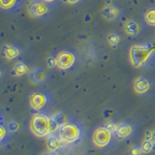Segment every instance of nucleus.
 <instances>
[{"instance_id":"obj_19","label":"nucleus","mask_w":155,"mask_h":155,"mask_svg":"<svg viewBox=\"0 0 155 155\" xmlns=\"http://www.w3.org/2000/svg\"><path fill=\"white\" fill-rule=\"evenodd\" d=\"M120 40V37L117 34H112L108 37V41L112 46H115L116 44H118Z\"/></svg>"},{"instance_id":"obj_16","label":"nucleus","mask_w":155,"mask_h":155,"mask_svg":"<svg viewBox=\"0 0 155 155\" xmlns=\"http://www.w3.org/2000/svg\"><path fill=\"white\" fill-rule=\"evenodd\" d=\"M143 19L148 26L155 27V6H151L145 11Z\"/></svg>"},{"instance_id":"obj_14","label":"nucleus","mask_w":155,"mask_h":155,"mask_svg":"<svg viewBox=\"0 0 155 155\" xmlns=\"http://www.w3.org/2000/svg\"><path fill=\"white\" fill-rule=\"evenodd\" d=\"M125 31L128 35L135 37L139 35L141 32V27L136 20H130L125 26Z\"/></svg>"},{"instance_id":"obj_4","label":"nucleus","mask_w":155,"mask_h":155,"mask_svg":"<svg viewBox=\"0 0 155 155\" xmlns=\"http://www.w3.org/2000/svg\"><path fill=\"white\" fill-rule=\"evenodd\" d=\"M32 16L38 19H47L53 13V5L45 0H34L29 5Z\"/></svg>"},{"instance_id":"obj_26","label":"nucleus","mask_w":155,"mask_h":155,"mask_svg":"<svg viewBox=\"0 0 155 155\" xmlns=\"http://www.w3.org/2000/svg\"><path fill=\"white\" fill-rule=\"evenodd\" d=\"M150 139H151L152 140H153V143H154V144H155V130L153 131V132H152L151 138H150Z\"/></svg>"},{"instance_id":"obj_10","label":"nucleus","mask_w":155,"mask_h":155,"mask_svg":"<svg viewBox=\"0 0 155 155\" xmlns=\"http://www.w3.org/2000/svg\"><path fill=\"white\" fill-rule=\"evenodd\" d=\"M134 88L135 92L138 94H144L150 90V82L146 78H138L134 82Z\"/></svg>"},{"instance_id":"obj_5","label":"nucleus","mask_w":155,"mask_h":155,"mask_svg":"<svg viewBox=\"0 0 155 155\" xmlns=\"http://www.w3.org/2000/svg\"><path fill=\"white\" fill-rule=\"evenodd\" d=\"M113 134L106 127H99L92 134V142L98 147L104 148L110 143Z\"/></svg>"},{"instance_id":"obj_3","label":"nucleus","mask_w":155,"mask_h":155,"mask_svg":"<svg viewBox=\"0 0 155 155\" xmlns=\"http://www.w3.org/2000/svg\"><path fill=\"white\" fill-rule=\"evenodd\" d=\"M81 129L75 123H65L58 128V136L65 143H72L81 137Z\"/></svg>"},{"instance_id":"obj_6","label":"nucleus","mask_w":155,"mask_h":155,"mask_svg":"<svg viewBox=\"0 0 155 155\" xmlns=\"http://www.w3.org/2000/svg\"><path fill=\"white\" fill-rule=\"evenodd\" d=\"M57 67L61 70H68L76 62V55L71 51H62L56 56Z\"/></svg>"},{"instance_id":"obj_15","label":"nucleus","mask_w":155,"mask_h":155,"mask_svg":"<svg viewBox=\"0 0 155 155\" xmlns=\"http://www.w3.org/2000/svg\"><path fill=\"white\" fill-rule=\"evenodd\" d=\"M30 78V79L32 80V81H34V82L37 83V84H41V83H44L47 81V79H48V74L43 69H36V70L32 71Z\"/></svg>"},{"instance_id":"obj_22","label":"nucleus","mask_w":155,"mask_h":155,"mask_svg":"<svg viewBox=\"0 0 155 155\" xmlns=\"http://www.w3.org/2000/svg\"><path fill=\"white\" fill-rule=\"evenodd\" d=\"M0 132H1V137H0V140H2L3 138L6 136V133H7V130H6V128L2 124L0 127Z\"/></svg>"},{"instance_id":"obj_2","label":"nucleus","mask_w":155,"mask_h":155,"mask_svg":"<svg viewBox=\"0 0 155 155\" xmlns=\"http://www.w3.org/2000/svg\"><path fill=\"white\" fill-rule=\"evenodd\" d=\"M30 130L40 138L48 137L52 131V120L44 113H37L30 121Z\"/></svg>"},{"instance_id":"obj_11","label":"nucleus","mask_w":155,"mask_h":155,"mask_svg":"<svg viewBox=\"0 0 155 155\" xmlns=\"http://www.w3.org/2000/svg\"><path fill=\"white\" fill-rule=\"evenodd\" d=\"M102 16L108 20H114L121 14V11L116 5H109L102 10Z\"/></svg>"},{"instance_id":"obj_23","label":"nucleus","mask_w":155,"mask_h":155,"mask_svg":"<svg viewBox=\"0 0 155 155\" xmlns=\"http://www.w3.org/2000/svg\"><path fill=\"white\" fill-rule=\"evenodd\" d=\"M106 127L109 129V130H111L113 134L116 132V128H117V125H116V124H108Z\"/></svg>"},{"instance_id":"obj_1","label":"nucleus","mask_w":155,"mask_h":155,"mask_svg":"<svg viewBox=\"0 0 155 155\" xmlns=\"http://www.w3.org/2000/svg\"><path fill=\"white\" fill-rule=\"evenodd\" d=\"M155 51V43L134 45L130 50V60L134 67H141L149 61Z\"/></svg>"},{"instance_id":"obj_25","label":"nucleus","mask_w":155,"mask_h":155,"mask_svg":"<svg viewBox=\"0 0 155 155\" xmlns=\"http://www.w3.org/2000/svg\"><path fill=\"white\" fill-rule=\"evenodd\" d=\"M67 1L68 3L71 4V5H74V4L78 3L81 0H67Z\"/></svg>"},{"instance_id":"obj_20","label":"nucleus","mask_w":155,"mask_h":155,"mask_svg":"<svg viewBox=\"0 0 155 155\" xmlns=\"http://www.w3.org/2000/svg\"><path fill=\"white\" fill-rule=\"evenodd\" d=\"M19 124H18L17 122H12L8 125V130L10 132H16L19 130Z\"/></svg>"},{"instance_id":"obj_24","label":"nucleus","mask_w":155,"mask_h":155,"mask_svg":"<svg viewBox=\"0 0 155 155\" xmlns=\"http://www.w3.org/2000/svg\"><path fill=\"white\" fill-rule=\"evenodd\" d=\"M141 151H142L141 148L134 147V149L132 150V153H133V154H138V153H141Z\"/></svg>"},{"instance_id":"obj_27","label":"nucleus","mask_w":155,"mask_h":155,"mask_svg":"<svg viewBox=\"0 0 155 155\" xmlns=\"http://www.w3.org/2000/svg\"><path fill=\"white\" fill-rule=\"evenodd\" d=\"M45 1H47V2H50V3H53V2H55L56 0H45Z\"/></svg>"},{"instance_id":"obj_12","label":"nucleus","mask_w":155,"mask_h":155,"mask_svg":"<svg viewBox=\"0 0 155 155\" xmlns=\"http://www.w3.org/2000/svg\"><path fill=\"white\" fill-rule=\"evenodd\" d=\"M2 54L6 59L12 60L19 56V50L14 45L5 44L2 48Z\"/></svg>"},{"instance_id":"obj_13","label":"nucleus","mask_w":155,"mask_h":155,"mask_svg":"<svg viewBox=\"0 0 155 155\" xmlns=\"http://www.w3.org/2000/svg\"><path fill=\"white\" fill-rule=\"evenodd\" d=\"M64 142L63 140L59 137V136H51L49 137L47 140V146L50 150H58L63 147Z\"/></svg>"},{"instance_id":"obj_17","label":"nucleus","mask_w":155,"mask_h":155,"mask_svg":"<svg viewBox=\"0 0 155 155\" xmlns=\"http://www.w3.org/2000/svg\"><path fill=\"white\" fill-rule=\"evenodd\" d=\"M14 71L18 75H23L28 71V67L24 62H19L14 66Z\"/></svg>"},{"instance_id":"obj_9","label":"nucleus","mask_w":155,"mask_h":155,"mask_svg":"<svg viewBox=\"0 0 155 155\" xmlns=\"http://www.w3.org/2000/svg\"><path fill=\"white\" fill-rule=\"evenodd\" d=\"M132 125L129 123H122V124L117 125V128L114 134L116 137L120 139H125L129 137L132 134L133 132Z\"/></svg>"},{"instance_id":"obj_21","label":"nucleus","mask_w":155,"mask_h":155,"mask_svg":"<svg viewBox=\"0 0 155 155\" xmlns=\"http://www.w3.org/2000/svg\"><path fill=\"white\" fill-rule=\"evenodd\" d=\"M48 66L49 68H55L57 66V58L56 57H51L48 59Z\"/></svg>"},{"instance_id":"obj_8","label":"nucleus","mask_w":155,"mask_h":155,"mask_svg":"<svg viewBox=\"0 0 155 155\" xmlns=\"http://www.w3.org/2000/svg\"><path fill=\"white\" fill-rule=\"evenodd\" d=\"M23 0H0V6L7 12H15L19 10Z\"/></svg>"},{"instance_id":"obj_18","label":"nucleus","mask_w":155,"mask_h":155,"mask_svg":"<svg viewBox=\"0 0 155 155\" xmlns=\"http://www.w3.org/2000/svg\"><path fill=\"white\" fill-rule=\"evenodd\" d=\"M154 145V143H153V140H152L151 139L146 140V141L142 144V147H141L142 152H143V153H149V152H150L153 150Z\"/></svg>"},{"instance_id":"obj_7","label":"nucleus","mask_w":155,"mask_h":155,"mask_svg":"<svg viewBox=\"0 0 155 155\" xmlns=\"http://www.w3.org/2000/svg\"><path fill=\"white\" fill-rule=\"evenodd\" d=\"M50 97L48 94L42 92H37L32 93L30 96L29 102L30 106L34 111H41L46 107L50 102Z\"/></svg>"}]
</instances>
